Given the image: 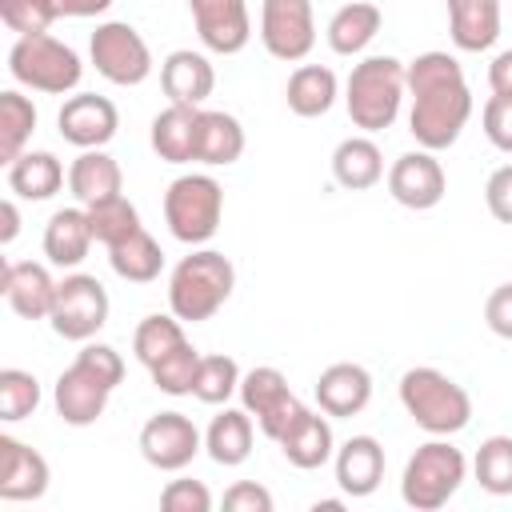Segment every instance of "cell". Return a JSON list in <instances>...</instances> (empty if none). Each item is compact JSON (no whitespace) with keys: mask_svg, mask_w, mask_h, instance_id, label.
Instances as JSON below:
<instances>
[{"mask_svg":"<svg viewBox=\"0 0 512 512\" xmlns=\"http://www.w3.org/2000/svg\"><path fill=\"white\" fill-rule=\"evenodd\" d=\"M408 132L420 148L444 152L460 140L468 116H472V88L464 80V68L448 52H420L408 64Z\"/></svg>","mask_w":512,"mask_h":512,"instance_id":"6da1fadb","label":"cell"},{"mask_svg":"<svg viewBox=\"0 0 512 512\" xmlns=\"http://www.w3.org/2000/svg\"><path fill=\"white\" fill-rule=\"evenodd\" d=\"M236 288V268L216 248H192L168 276V308L184 324L212 320Z\"/></svg>","mask_w":512,"mask_h":512,"instance_id":"7a4b0ae2","label":"cell"},{"mask_svg":"<svg viewBox=\"0 0 512 512\" xmlns=\"http://www.w3.org/2000/svg\"><path fill=\"white\" fill-rule=\"evenodd\" d=\"M404 92H408V64H400L396 56H364L348 72L344 104L356 128L384 132L396 124Z\"/></svg>","mask_w":512,"mask_h":512,"instance_id":"3957f363","label":"cell"},{"mask_svg":"<svg viewBox=\"0 0 512 512\" xmlns=\"http://www.w3.org/2000/svg\"><path fill=\"white\" fill-rule=\"evenodd\" d=\"M400 404L428 436H456L472 420V396L440 368H408L400 376Z\"/></svg>","mask_w":512,"mask_h":512,"instance_id":"277c9868","label":"cell"},{"mask_svg":"<svg viewBox=\"0 0 512 512\" xmlns=\"http://www.w3.org/2000/svg\"><path fill=\"white\" fill-rule=\"evenodd\" d=\"M464 476H468L464 452L448 436H432L408 456L404 476H400V496L416 512H436L460 492Z\"/></svg>","mask_w":512,"mask_h":512,"instance_id":"5b68a950","label":"cell"},{"mask_svg":"<svg viewBox=\"0 0 512 512\" xmlns=\"http://www.w3.org/2000/svg\"><path fill=\"white\" fill-rule=\"evenodd\" d=\"M224 220V188L216 176L208 172H184L168 184L164 192V224L168 232L188 244V248H200L216 236Z\"/></svg>","mask_w":512,"mask_h":512,"instance_id":"8992f818","label":"cell"},{"mask_svg":"<svg viewBox=\"0 0 512 512\" xmlns=\"http://www.w3.org/2000/svg\"><path fill=\"white\" fill-rule=\"evenodd\" d=\"M8 72L16 84H24L32 92L64 96L80 84L84 64H80L76 48H68L64 40L36 32V36H16V44L8 48Z\"/></svg>","mask_w":512,"mask_h":512,"instance_id":"52a82bcc","label":"cell"},{"mask_svg":"<svg viewBox=\"0 0 512 512\" xmlns=\"http://www.w3.org/2000/svg\"><path fill=\"white\" fill-rule=\"evenodd\" d=\"M88 56H92L96 72L120 88H136L152 76V48L128 20L96 24V32L88 40Z\"/></svg>","mask_w":512,"mask_h":512,"instance_id":"ba28073f","label":"cell"},{"mask_svg":"<svg viewBox=\"0 0 512 512\" xmlns=\"http://www.w3.org/2000/svg\"><path fill=\"white\" fill-rule=\"evenodd\" d=\"M240 408L260 424V432L268 440H280L308 408L296 400V392L288 388L284 372L272 368V364H260V368H248L240 376Z\"/></svg>","mask_w":512,"mask_h":512,"instance_id":"9c48e42d","label":"cell"},{"mask_svg":"<svg viewBox=\"0 0 512 512\" xmlns=\"http://www.w3.org/2000/svg\"><path fill=\"white\" fill-rule=\"evenodd\" d=\"M52 332L64 340H92L108 324V292L96 276L72 272L56 284V304H52Z\"/></svg>","mask_w":512,"mask_h":512,"instance_id":"30bf717a","label":"cell"},{"mask_svg":"<svg viewBox=\"0 0 512 512\" xmlns=\"http://www.w3.org/2000/svg\"><path fill=\"white\" fill-rule=\"evenodd\" d=\"M260 44L276 60H304L316 44L312 0H264L260 4Z\"/></svg>","mask_w":512,"mask_h":512,"instance_id":"8fae6325","label":"cell"},{"mask_svg":"<svg viewBox=\"0 0 512 512\" xmlns=\"http://www.w3.org/2000/svg\"><path fill=\"white\" fill-rule=\"evenodd\" d=\"M200 448H204V436L184 412H156L140 428V456L160 472L188 468L200 456Z\"/></svg>","mask_w":512,"mask_h":512,"instance_id":"7c38bea8","label":"cell"},{"mask_svg":"<svg viewBox=\"0 0 512 512\" xmlns=\"http://www.w3.org/2000/svg\"><path fill=\"white\" fill-rule=\"evenodd\" d=\"M448 192V176L436 160V152L428 148H416V152H404L396 156V164L388 168V196L412 212H428L444 200Z\"/></svg>","mask_w":512,"mask_h":512,"instance_id":"4fadbf2b","label":"cell"},{"mask_svg":"<svg viewBox=\"0 0 512 512\" xmlns=\"http://www.w3.org/2000/svg\"><path fill=\"white\" fill-rule=\"evenodd\" d=\"M196 36L216 56H236L252 40V16L248 0H188Z\"/></svg>","mask_w":512,"mask_h":512,"instance_id":"5bb4252c","label":"cell"},{"mask_svg":"<svg viewBox=\"0 0 512 512\" xmlns=\"http://www.w3.org/2000/svg\"><path fill=\"white\" fill-rule=\"evenodd\" d=\"M56 128L60 136L72 144V148H104L116 128H120V112L108 96H96V92H76L60 104L56 112Z\"/></svg>","mask_w":512,"mask_h":512,"instance_id":"9a60e30c","label":"cell"},{"mask_svg":"<svg viewBox=\"0 0 512 512\" xmlns=\"http://www.w3.org/2000/svg\"><path fill=\"white\" fill-rule=\"evenodd\" d=\"M108 396H112V388H108L100 376H92L80 360H72V364L56 376V388H52L56 416H60L64 424H72V428L96 424V420L104 416V408H108Z\"/></svg>","mask_w":512,"mask_h":512,"instance_id":"2e32d148","label":"cell"},{"mask_svg":"<svg viewBox=\"0 0 512 512\" xmlns=\"http://www.w3.org/2000/svg\"><path fill=\"white\" fill-rule=\"evenodd\" d=\"M0 292L8 300V308L24 320H48L52 304H56V280L44 264L36 260H8L4 264V280Z\"/></svg>","mask_w":512,"mask_h":512,"instance_id":"e0dca14e","label":"cell"},{"mask_svg":"<svg viewBox=\"0 0 512 512\" xmlns=\"http://www.w3.org/2000/svg\"><path fill=\"white\" fill-rule=\"evenodd\" d=\"M368 400H372V376L364 364L340 360L316 376V404L324 416H336V420L360 416L368 408Z\"/></svg>","mask_w":512,"mask_h":512,"instance_id":"ac0fdd59","label":"cell"},{"mask_svg":"<svg viewBox=\"0 0 512 512\" xmlns=\"http://www.w3.org/2000/svg\"><path fill=\"white\" fill-rule=\"evenodd\" d=\"M48 460L16 436H0V500H40L48 492Z\"/></svg>","mask_w":512,"mask_h":512,"instance_id":"d6986e66","label":"cell"},{"mask_svg":"<svg viewBox=\"0 0 512 512\" xmlns=\"http://www.w3.org/2000/svg\"><path fill=\"white\" fill-rule=\"evenodd\" d=\"M160 88L168 96V104H188V108H200L212 88H216V68L204 52H192V48H176L164 56L160 64Z\"/></svg>","mask_w":512,"mask_h":512,"instance_id":"ffe728a7","label":"cell"},{"mask_svg":"<svg viewBox=\"0 0 512 512\" xmlns=\"http://www.w3.org/2000/svg\"><path fill=\"white\" fill-rule=\"evenodd\" d=\"M332 460H336V484L344 496H372L384 480V448L376 436H348Z\"/></svg>","mask_w":512,"mask_h":512,"instance_id":"44dd1931","label":"cell"},{"mask_svg":"<svg viewBox=\"0 0 512 512\" xmlns=\"http://www.w3.org/2000/svg\"><path fill=\"white\" fill-rule=\"evenodd\" d=\"M448 36L460 52H488L500 40V0H448Z\"/></svg>","mask_w":512,"mask_h":512,"instance_id":"7402d4cb","label":"cell"},{"mask_svg":"<svg viewBox=\"0 0 512 512\" xmlns=\"http://www.w3.org/2000/svg\"><path fill=\"white\" fill-rule=\"evenodd\" d=\"M196 132H200V108L188 104H168L164 112L152 116V152L168 164H192L196 160Z\"/></svg>","mask_w":512,"mask_h":512,"instance_id":"603a6c76","label":"cell"},{"mask_svg":"<svg viewBox=\"0 0 512 512\" xmlns=\"http://www.w3.org/2000/svg\"><path fill=\"white\" fill-rule=\"evenodd\" d=\"M276 444H280L284 460H288L292 468H300V472L324 468V464L336 456L332 424H328V416H320V412H304V416H300Z\"/></svg>","mask_w":512,"mask_h":512,"instance_id":"cb8c5ba5","label":"cell"},{"mask_svg":"<svg viewBox=\"0 0 512 512\" xmlns=\"http://www.w3.org/2000/svg\"><path fill=\"white\" fill-rule=\"evenodd\" d=\"M92 224H88V212L84 208H60L48 216L44 224V256L48 264L56 268H76L84 264L88 248H92Z\"/></svg>","mask_w":512,"mask_h":512,"instance_id":"d4e9b609","label":"cell"},{"mask_svg":"<svg viewBox=\"0 0 512 512\" xmlns=\"http://www.w3.org/2000/svg\"><path fill=\"white\" fill-rule=\"evenodd\" d=\"M380 24H384V12L372 0H352V4H340L332 12L324 36H328V48L336 56H360L376 40Z\"/></svg>","mask_w":512,"mask_h":512,"instance_id":"484cf974","label":"cell"},{"mask_svg":"<svg viewBox=\"0 0 512 512\" xmlns=\"http://www.w3.org/2000/svg\"><path fill=\"white\" fill-rule=\"evenodd\" d=\"M340 96V80L328 64H300L288 84H284V104L292 116H304V120H316L324 116Z\"/></svg>","mask_w":512,"mask_h":512,"instance_id":"4316f807","label":"cell"},{"mask_svg":"<svg viewBox=\"0 0 512 512\" xmlns=\"http://www.w3.org/2000/svg\"><path fill=\"white\" fill-rule=\"evenodd\" d=\"M244 128L232 112L220 108H200V132H196V164L224 168L244 156Z\"/></svg>","mask_w":512,"mask_h":512,"instance_id":"83f0119b","label":"cell"},{"mask_svg":"<svg viewBox=\"0 0 512 512\" xmlns=\"http://www.w3.org/2000/svg\"><path fill=\"white\" fill-rule=\"evenodd\" d=\"M332 176L348 192H364L384 180V152L372 136H348L332 152Z\"/></svg>","mask_w":512,"mask_h":512,"instance_id":"f1b7e54d","label":"cell"},{"mask_svg":"<svg viewBox=\"0 0 512 512\" xmlns=\"http://www.w3.org/2000/svg\"><path fill=\"white\" fill-rule=\"evenodd\" d=\"M120 188H124V172L104 148H84L68 168V192L80 204H96V200L120 196Z\"/></svg>","mask_w":512,"mask_h":512,"instance_id":"f546056e","label":"cell"},{"mask_svg":"<svg viewBox=\"0 0 512 512\" xmlns=\"http://www.w3.org/2000/svg\"><path fill=\"white\" fill-rule=\"evenodd\" d=\"M64 188V164L52 152H20L8 164V192L20 200H52Z\"/></svg>","mask_w":512,"mask_h":512,"instance_id":"4dcf8cb0","label":"cell"},{"mask_svg":"<svg viewBox=\"0 0 512 512\" xmlns=\"http://www.w3.org/2000/svg\"><path fill=\"white\" fill-rule=\"evenodd\" d=\"M204 452L220 468L244 464L252 456V416L244 408H224L220 416H212V424L204 432Z\"/></svg>","mask_w":512,"mask_h":512,"instance_id":"1f68e13d","label":"cell"},{"mask_svg":"<svg viewBox=\"0 0 512 512\" xmlns=\"http://www.w3.org/2000/svg\"><path fill=\"white\" fill-rule=\"evenodd\" d=\"M108 264L128 284H152L164 272V252H160V244H156L152 232L136 228L128 240H120V244L108 248Z\"/></svg>","mask_w":512,"mask_h":512,"instance_id":"d6a6232c","label":"cell"},{"mask_svg":"<svg viewBox=\"0 0 512 512\" xmlns=\"http://www.w3.org/2000/svg\"><path fill=\"white\" fill-rule=\"evenodd\" d=\"M184 340H188V336H184V320H180L176 312H152V316H144V320L136 324V332H132V352H136V360H140L144 368H152V364H160L168 352H176Z\"/></svg>","mask_w":512,"mask_h":512,"instance_id":"836d02e7","label":"cell"},{"mask_svg":"<svg viewBox=\"0 0 512 512\" xmlns=\"http://www.w3.org/2000/svg\"><path fill=\"white\" fill-rule=\"evenodd\" d=\"M36 132V104L16 88L0 92V164L8 168Z\"/></svg>","mask_w":512,"mask_h":512,"instance_id":"e575fe53","label":"cell"},{"mask_svg":"<svg viewBox=\"0 0 512 512\" xmlns=\"http://www.w3.org/2000/svg\"><path fill=\"white\" fill-rule=\"evenodd\" d=\"M84 212H88L92 236H96L104 248H112V244L128 240L136 228H144L136 204H132L124 192H120V196H108V200H96V204H84Z\"/></svg>","mask_w":512,"mask_h":512,"instance_id":"d590c367","label":"cell"},{"mask_svg":"<svg viewBox=\"0 0 512 512\" xmlns=\"http://www.w3.org/2000/svg\"><path fill=\"white\" fill-rule=\"evenodd\" d=\"M472 476L488 496H512V436H488L476 448Z\"/></svg>","mask_w":512,"mask_h":512,"instance_id":"8d00e7d4","label":"cell"},{"mask_svg":"<svg viewBox=\"0 0 512 512\" xmlns=\"http://www.w3.org/2000/svg\"><path fill=\"white\" fill-rule=\"evenodd\" d=\"M240 364L224 352H212V356H200V368H196V384H192V396L200 404H228V396L240 392Z\"/></svg>","mask_w":512,"mask_h":512,"instance_id":"74e56055","label":"cell"},{"mask_svg":"<svg viewBox=\"0 0 512 512\" xmlns=\"http://www.w3.org/2000/svg\"><path fill=\"white\" fill-rule=\"evenodd\" d=\"M196 368H200V352L184 340L176 352H168L160 364H152L148 376H152V384H156L164 396H192Z\"/></svg>","mask_w":512,"mask_h":512,"instance_id":"f35d334b","label":"cell"},{"mask_svg":"<svg viewBox=\"0 0 512 512\" xmlns=\"http://www.w3.org/2000/svg\"><path fill=\"white\" fill-rule=\"evenodd\" d=\"M40 408V380L24 368H4L0 372V420L16 424Z\"/></svg>","mask_w":512,"mask_h":512,"instance_id":"ab89813d","label":"cell"},{"mask_svg":"<svg viewBox=\"0 0 512 512\" xmlns=\"http://www.w3.org/2000/svg\"><path fill=\"white\" fill-rule=\"evenodd\" d=\"M0 20L16 32V36H36V32H48L56 16L52 0H0Z\"/></svg>","mask_w":512,"mask_h":512,"instance_id":"60d3db41","label":"cell"},{"mask_svg":"<svg viewBox=\"0 0 512 512\" xmlns=\"http://www.w3.org/2000/svg\"><path fill=\"white\" fill-rule=\"evenodd\" d=\"M164 512H212V492L204 480H168L160 492Z\"/></svg>","mask_w":512,"mask_h":512,"instance_id":"b9f144b4","label":"cell"},{"mask_svg":"<svg viewBox=\"0 0 512 512\" xmlns=\"http://www.w3.org/2000/svg\"><path fill=\"white\" fill-rule=\"evenodd\" d=\"M480 124H484L488 144L512 156V96H496L492 92L484 100V108H480Z\"/></svg>","mask_w":512,"mask_h":512,"instance_id":"7bdbcfd3","label":"cell"},{"mask_svg":"<svg viewBox=\"0 0 512 512\" xmlns=\"http://www.w3.org/2000/svg\"><path fill=\"white\" fill-rule=\"evenodd\" d=\"M76 360H80L92 376H100L108 388H116V384L124 380V360H120V352H116L112 344H92V340H84V348L76 352Z\"/></svg>","mask_w":512,"mask_h":512,"instance_id":"ee69618b","label":"cell"},{"mask_svg":"<svg viewBox=\"0 0 512 512\" xmlns=\"http://www.w3.org/2000/svg\"><path fill=\"white\" fill-rule=\"evenodd\" d=\"M272 492L256 480H236L228 492H224V508L228 512H272Z\"/></svg>","mask_w":512,"mask_h":512,"instance_id":"f6af8a7d","label":"cell"},{"mask_svg":"<svg viewBox=\"0 0 512 512\" xmlns=\"http://www.w3.org/2000/svg\"><path fill=\"white\" fill-rule=\"evenodd\" d=\"M484 204L500 224H512V164H500L484 184Z\"/></svg>","mask_w":512,"mask_h":512,"instance_id":"bcb514c9","label":"cell"},{"mask_svg":"<svg viewBox=\"0 0 512 512\" xmlns=\"http://www.w3.org/2000/svg\"><path fill=\"white\" fill-rule=\"evenodd\" d=\"M484 324L500 336V340H512V280L508 284H496L484 300Z\"/></svg>","mask_w":512,"mask_h":512,"instance_id":"7dc6e473","label":"cell"},{"mask_svg":"<svg viewBox=\"0 0 512 512\" xmlns=\"http://www.w3.org/2000/svg\"><path fill=\"white\" fill-rule=\"evenodd\" d=\"M488 88L496 96H512V48L496 52L492 64H488Z\"/></svg>","mask_w":512,"mask_h":512,"instance_id":"c3c4849f","label":"cell"},{"mask_svg":"<svg viewBox=\"0 0 512 512\" xmlns=\"http://www.w3.org/2000/svg\"><path fill=\"white\" fill-rule=\"evenodd\" d=\"M56 16H100L112 8V0H52Z\"/></svg>","mask_w":512,"mask_h":512,"instance_id":"681fc988","label":"cell"},{"mask_svg":"<svg viewBox=\"0 0 512 512\" xmlns=\"http://www.w3.org/2000/svg\"><path fill=\"white\" fill-rule=\"evenodd\" d=\"M0 216H4V228H0V244H12V240H16V232H20V208H16V200H12V196L0 204Z\"/></svg>","mask_w":512,"mask_h":512,"instance_id":"f907efd6","label":"cell"}]
</instances>
